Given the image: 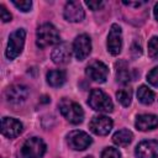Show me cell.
I'll use <instances>...</instances> for the list:
<instances>
[{"instance_id":"cell-28","label":"cell","mask_w":158,"mask_h":158,"mask_svg":"<svg viewBox=\"0 0 158 158\" xmlns=\"http://www.w3.org/2000/svg\"><path fill=\"white\" fill-rule=\"evenodd\" d=\"M93 11H96V10H99V9H101L102 6H104V2L102 1H86L85 2Z\"/></svg>"},{"instance_id":"cell-2","label":"cell","mask_w":158,"mask_h":158,"mask_svg":"<svg viewBox=\"0 0 158 158\" xmlns=\"http://www.w3.org/2000/svg\"><path fill=\"white\" fill-rule=\"evenodd\" d=\"M36 43L40 48H46L59 43V32L52 23H42L36 32Z\"/></svg>"},{"instance_id":"cell-15","label":"cell","mask_w":158,"mask_h":158,"mask_svg":"<svg viewBox=\"0 0 158 158\" xmlns=\"http://www.w3.org/2000/svg\"><path fill=\"white\" fill-rule=\"evenodd\" d=\"M72 52H73V47L69 46V43H59L51 54V58L53 60V63L56 64H65L69 62L70 57H72Z\"/></svg>"},{"instance_id":"cell-29","label":"cell","mask_w":158,"mask_h":158,"mask_svg":"<svg viewBox=\"0 0 158 158\" xmlns=\"http://www.w3.org/2000/svg\"><path fill=\"white\" fill-rule=\"evenodd\" d=\"M123 4L125 5H128V6H139V5L144 4V2H127V1H123Z\"/></svg>"},{"instance_id":"cell-3","label":"cell","mask_w":158,"mask_h":158,"mask_svg":"<svg viewBox=\"0 0 158 158\" xmlns=\"http://www.w3.org/2000/svg\"><path fill=\"white\" fill-rule=\"evenodd\" d=\"M89 106L100 112H111L114 110V104L109 95H106L101 89H93L88 99Z\"/></svg>"},{"instance_id":"cell-26","label":"cell","mask_w":158,"mask_h":158,"mask_svg":"<svg viewBox=\"0 0 158 158\" xmlns=\"http://www.w3.org/2000/svg\"><path fill=\"white\" fill-rule=\"evenodd\" d=\"M0 16H1V20L4 22H9L12 19V15L6 10V7L4 5H0Z\"/></svg>"},{"instance_id":"cell-27","label":"cell","mask_w":158,"mask_h":158,"mask_svg":"<svg viewBox=\"0 0 158 158\" xmlns=\"http://www.w3.org/2000/svg\"><path fill=\"white\" fill-rule=\"evenodd\" d=\"M131 54H132L133 58H137V57H139V56L142 54V47H141V44L137 43L136 41L132 43V47H131Z\"/></svg>"},{"instance_id":"cell-7","label":"cell","mask_w":158,"mask_h":158,"mask_svg":"<svg viewBox=\"0 0 158 158\" xmlns=\"http://www.w3.org/2000/svg\"><path fill=\"white\" fill-rule=\"evenodd\" d=\"M85 73L89 77V79H91L93 81L105 83L107 79V75H109V68L105 63H102L100 60H94L86 67Z\"/></svg>"},{"instance_id":"cell-23","label":"cell","mask_w":158,"mask_h":158,"mask_svg":"<svg viewBox=\"0 0 158 158\" xmlns=\"http://www.w3.org/2000/svg\"><path fill=\"white\" fill-rule=\"evenodd\" d=\"M101 158H121V153L114 147H107L102 151Z\"/></svg>"},{"instance_id":"cell-24","label":"cell","mask_w":158,"mask_h":158,"mask_svg":"<svg viewBox=\"0 0 158 158\" xmlns=\"http://www.w3.org/2000/svg\"><path fill=\"white\" fill-rule=\"evenodd\" d=\"M147 80L153 86H158V67H154L151 72L147 74Z\"/></svg>"},{"instance_id":"cell-1","label":"cell","mask_w":158,"mask_h":158,"mask_svg":"<svg viewBox=\"0 0 158 158\" xmlns=\"http://www.w3.org/2000/svg\"><path fill=\"white\" fill-rule=\"evenodd\" d=\"M58 107H59V111L60 114L73 125H78V123H81L83 120H84V111L81 109V106L70 100V99H67V98H63L59 104H58Z\"/></svg>"},{"instance_id":"cell-17","label":"cell","mask_w":158,"mask_h":158,"mask_svg":"<svg viewBox=\"0 0 158 158\" xmlns=\"http://www.w3.org/2000/svg\"><path fill=\"white\" fill-rule=\"evenodd\" d=\"M115 68H116V80L122 83V84H127L132 77H131V70L128 68L127 62L125 60H118L115 63Z\"/></svg>"},{"instance_id":"cell-22","label":"cell","mask_w":158,"mask_h":158,"mask_svg":"<svg viewBox=\"0 0 158 158\" xmlns=\"http://www.w3.org/2000/svg\"><path fill=\"white\" fill-rule=\"evenodd\" d=\"M148 56L152 59H158V37H152L148 41Z\"/></svg>"},{"instance_id":"cell-14","label":"cell","mask_w":158,"mask_h":158,"mask_svg":"<svg viewBox=\"0 0 158 158\" xmlns=\"http://www.w3.org/2000/svg\"><path fill=\"white\" fill-rule=\"evenodd\" d=\"M1 132L7 138H15L22 132V123L14 117H2Z\"/></svg>"},{"instance_id":"cell-21","label":"cell","mask_w":158,"mask_h":158,"mask_svg":"<svg viewBox=\"0 0 158 158\" xmlns=\"http://www.w3.org/2000/svg\"><path fill=\"white\" fill-rule=\"evenodd\" d=\"M116 98H117V101H118L122 106L127 107V106L131 104V100H132V89H131L130 86H125V88L117 90Z\"/></svg>"},{"instance_id":"cell-10","label":"cell","mask_w":158,"mask_h":158,"mask_svg":"<svg viewBox=\"0 0 158 158\" xmlns=\"http://www.w3.org/2000/svg\"><path fill=\"white\" fill-rule=\"evenodd\" d=\"M112 120L107 116L104 115H99V116H94L89 123V128L93 133L98 135V136H106L111 128H112Z\"/></svg>"},{"instance_id":"cell-9","label":"cell","mask_w":158,"mask_h":158,"mask_svg":"<svg viewBox=\"0 0 158 158\" xmlns=\"http://www.w3.org/2000/svg\"><path fill=\"white\" fill-rule=\"evenodd\" d=\"M91 52L90 37L85 33L79 35L73 42V53L78 60H84Z\"/></svg>"},{"instance_id":"cell-18","label":"cell","mask_w":158,"mask_h":158,"mask_svg":"<svg viewBox=\"0 0 158 158\" xmlns=\"http://www.w3.org/2000/svg\"><path fill=\"white\" fill-rule=\"evenodd\" d=\"M132 139H133L132 132L126 128H122V130L115 132L112 136V142L118 147H126L127 144H130L132 142Z\"/></svg>"},{"instance_id":"cell-6","label":"cell","mask_w":158,"mask_h":158,"mask_svg":"<svg viewBox=\"0 0 158 158\" xmlns=\"http://www.w3.org/2000/svg\"><path fill=\"white\" fill-rule=\"evenodd\" d=\"M67 141H68L69 147L72 149H75V151H84L93 142L91 137L86 132L79 131V130H75V131L69 132L68 136H67Z\"/></svg>"},{"instance_id":"cell-13","label":"cell","mask_w":158,"mask_h":158,"mask_svg":"<svg viewBox=\"0 0 158 158\" xmlns=\"http://www.w3.org/2000/svg\"><path fill=\"white\" fill-rule=\"evenodd\" d=\"M64 19L69 22H79L84 19L85 14L83 10V6L79 1H69L64 6L63 11Z\"/></svg>"},{"instance_id":"cell-32","label":"cell","mask_w":158,"mask_h":158,"mask_svg":"<svg viewBox=\"0 0 158 158\" xmlns=\"http://www.w3.org/2000/svg\"><path fill=\"white\" fill-rule=\"evenodd\" d=\"M85 158H93V157H90V156H88V157H85Z\"/></svg>"},{"instance_id":"cell-19","label":"cell","mask_w":158,"mask_h":158,"mask_svg":"<svg viewBox=\"0 0 158 158\" xmlns=\"http://www.w3.org/2000/svg\"><path fill=\"white\" fill-rule=\"evenodd\" d=\"M65 79H67L65 72H63V70L53 69V70H49L47 73V83L53 88L62 86L65 83Z\"/></svg>"},{"instance_id":"cell-31","label":"cell","mask_w":158,"mask_h":158,"mask_svg":"<svg viewBox=\"0 0 158 158\" xmlns=\"http://www.w3.org/2000/svg\"><path fill=\"white\" fill-rule=\"evenodd\" d=\"M51 101V99L48 98V96H46V95H43L42 98H41V102H49Z\"/></svg>"},{"instance_id":"cell-11","label":"cell","mask_w":158,"mask_h":158,"mask_svg":"<svg viewBox=\"0 0 158 158\" xmlns=\"http://www.w3.org/2000/svg\"><path fill=\"white\" fill-rule=\"evenodd\" d=\"M135 154L138 158H158V141L146 139L137 144Z\"/></svg>"},{"instance_id":"cell-20","label":"cell","mask_w":158,"mask_h":158,"mask_svg":"<svg viewBox=\"0 0 158 158\" xmlns=\"http://www.w3.org/2000/svg\"><path fill=\"white\" fill-rule=\"evenodd\" d=\"M137 98L138 100L144 104V105H149L154 101V93L146 85H141L137 90Z\"/></svg>"},{"instance_id":"cell-30","label":"cell","mask_w":158,"mask_h":158,"mask_svg":"<svg viewBox=\"0 0 158 158\" xmlns=\"http://www.w3.org/2000/svg\"><path fill=\"white\" fill-rule=\"evenodd\" d=\"M153 12H154V17L158 20V2L154 5V10H153Z\"/></svg>"},{"instance_id":"cell-25","label":"cell","mask_w":158,"mask_h":158,"mask_svg":"<svg viewBox=\"0 0 158 158\" xmlns=\"http://www.w3.org/2000/svg\"><path fill=\"white\" fill-rule=\"evenodd\" d=\"M12 4H14L17 9H20L21 11H23V12L30 11V9H31V6H32V1H28V0H22V1H16V0H14Z\"/></svg>"},{"instance_id":"cell-4","label":"cell","mask_w":158,"mask_h":158,"mask_svg":"<svg viewBox=\"0 0 158 158\" xmlns=\"http://www.w3.org/2000/svg\"><path fill=\"white\" fill-rule=\"evenodd\" d=\"M46 153V143L40 137L26 139L20 149L21 158H41Z\"/></svg>"},{"instance_id":"cell-16","label":"cell","mask_w":158,"mask_h":158,"mask_svg":"<svg viewBox=\"0 0 158 158\" xmlns=\"http://www.w3.org/2000/svg\"><path fill=\"white\" fill-rule=\"evenodd\" d=\"M137 130L139 131H148L158 127V116L152 115V114H143L137 116L136 122H135Z\"/></svg>"},{"instance_id":"cell-8","label":"cell","mask_w":158,"mask_h":158,"mask_svg":"<svg viewBox=\"0 0 158 158\" xmlns=\"http://www.w3.org/2000/svg\"><path fill=\"white\" fill-rule=\"evenodd\" d=\"M122 48V31L117 23H112L107 36V51L112 56H117Z\"/></svg>"},{"instance_id":"cell-5","label":"cell","mask_w":158,"mask_h":158,"mask_svg":"<svg viewBox=\"0 0 158 158\" xmlns=\"http://www.w3.org/2000/svg\"><path fill=\"white\" fill-rule=\"evenodd\" d=\"M25 38H26V31L23 28H19L10 35L7 48L5 52L7 59H15L17 56L21 54L25 44Z\"/></svg>"},{"instance_id":"cell-12","label":"cell","mask_w":158,"mask_h":158,"mask_svg":"<svg viewBox=\"0 0 158 158\" xmlns=\"http://www.w3.org/2000/svg\"><path fill=\"white\" fill-rule=\"evenodd\" d=\"M28 96V89L22 84H14L5 91V98L11 104H21Z\"/></svg>"}]
</instances>
